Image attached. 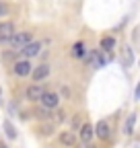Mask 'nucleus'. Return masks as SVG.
I'll return each mask as SVG.
<instances>
[{
	"label": "nucleus",
	"instance_id": "nucleus-1",
	"mask_svg": "<svg viewBox=\"0 0 140 148\" xmlns=\"http://www.w3.org/2000/svg\"><path fill=\"white\" fill-rule=\"evenodd\" d=\"M29 41H33V39H31V33H27V31L12 33V35H10V39H8L10 47H14V49H23V47H25Z\"/></svg>",
	"mask_w": 140,
	"mask_h": 148
},
{
	"label": "nucleus",
	"instance_id": "nucleus-2",
	"mask_svg": "<svg viewBox=\"0 0 140 148\" xmlns=\"http://www.w3.org/2000/svg\"><path fill=\"white\" fill-rule=\"evenodd\" d=\"M41 105L43 107H47V109H54V107H58V103H60V97L56 95V92H43V95H41Z\"/></svg>",
	"mask_w": 140,
	"mask_h": 148
},
{
	"label": "nucleus",
	"instance_id": "nucleus-3",
	"mask_svg": "<svg viewBox=\"0 0 140 148\" xmlns=\"http://www.w3.org/2000/svg\"><path fill=\"white\" fill-rule=\"evenodd\" d=\"M39 49H41V43H39V41H29V43L21 49V53L29 60V58H33V56H37V53H39Z\"/></svg>",
	"mask_w": 140,
	"mask_h": 148
},
{
	"label": "nucleus",
	"instance_id": "nucleus-4",
	"mask_svg": "<svg viewBox=\"0 0 140 148\" xmlns=\"http://www.w3.org/2000/svg\"><path fill=\"white\" fill-rule=\"evenodd\" d=\"M43 92H45V88H43L41 84H33V86L27 88V99H31V101H39Z\"/></svg>",
	"mask_w": 140,
	"mask_h": 148
},
{
	"label": "nucleus",
	"instance_id": "nucleus-5",
	"mask_svg": "<svg viewBox=\"0 0 140 148\" xmlns=\"http://www.w3.org/2000/svg\"><path fill=\"white\" fill-rule=\"evenodd\" d=\"M12 33H14V27H12V23H8V21L0 23V41H8Z\"/></svg>",
	"mask_w": 140,
	"mask_h": 148
},
{
	"label": "nucleus",
	"instance_id": "nucleus-6",
	"mask_svg": "<svg viewBox=\"0 0 140 148\" xmlns=\"http://www.w3.org/2000/svg\"><path fill=\"white\" fill-rule=\"evenodd\" d=\"M95 134H97L101 140H107V138H109V123L105 121V119H101V121L95 125Z\"/></svg>",
	"mask_w": 140,
	"mask_h": 148
},
{
	"label": "nucleus",
	"instance_id": "nucleus-7",
	"mask_svg": "<svg viewBox=\"0 0 140 148\" xmlns=\"http://www.w3.org/2000/svg\"><path fill=\"white\" fill-rule=\"evenodd\" d=\"M31 64H29V60H21V62H16L14 64V72L19 74V76H27V74H31Z\"/></svg>",
	"mask_w": 140,
	"mask_h": 148
},
{
	"label": "nucleus",
	"instance_id": "nucleus-8",
	"mask_svg": "<svg viewBox=\"0 0 140 148\" xmlns=\"http://www.w3.org/2000/svg\"><path fill=\"white\" fill-rule=\"evenodd\" d=\"M31 72H33V80L39 82V80H43L47 74H49V66H47V64H41V66H37V68L31 70Z\"/></svg>",
	"mask_w": 140,
	"mask_h": 148
},
{
	"label": "nucleus",
	"instance_id": "nucleus-9",
	"mask_svg": "<svg viewBox=\"0 0 140 148\" xmlns=\"http://www.w3.org/2000/svg\"><path fill=\"white\" fill-rule=\"evenodd\" d=\"M93 125H89V123H84V125H80V140L86 144V142H91L93 140Z\"/></svg>",
	"mask_w": 140,
	"mask_h": 148
},
{
	"label": "nucleus",
	"instance_id": "nucleus-10",
	"mask_svg": "<svg viewBox=\"0 0 140 148\" xmlns=\"http://www.w3.org/2000/svg\"><path fill=\"white\" fill-rule=\"evenodd\" d=\"M60 142L64 146H74L76 144V136L72 132H60Z\"/></svg>",
	"mask_w": 140,
	"mask_h": 148
},
{
	"label": "nucleus",
	"instance_id": "nucleus-11",
	"mask_svg": "<svg viewBox=\"0 0 140 148\" xmlns=\"http://www.w3.org/2000/svg\"><path fill=\"white\" fill-rule=\"evenodd\" d=\"M134 123H136V113H130L126 123H124V134L126 136H132L134 134Z\"/></svg>",
	"mask_w": 140,
	"mask_h": 148
},
{
	"label": "nucleus",
	"instance_id": "nucleus-12",
	"mask_svg": "<svg viewBox=\"0 0 140 148\" xmlns=\"http://www.w3.org/2000/svg\"><path fill=\"white\" fill-rule=\"evenodd\" d=\"M113 45H115V39H113V37H103V39H101V49H103V51H109Z\"/></svg>",
	"mask_w": 140,
	"mask_h": 148
},
{
	"label": "nucleus",
	"instance_id": "nucleus-13",
	"mask_svg": "<svg viewBox=\"0 0 140 148\" xmlns=\"http://www.w3.org/2000/svg\"><path fill=\"white\" fill-rule=\"evenodd\" d=\"M72 56H74V58H82V56H84V45L80 41L72 45Z\"/></svg>",
	"mask_w": 140,
	"mask_h": 148
},
{
	"label": "nucleus",
	"instance_id": "nucleus-14",
	"mask_svg": "<svg viewBox=\"0 0 140 148\" xmlns=\"http://www.w3.org/2000/svg\"><path fill=\"white\" fill-rule=\"evenodd\" d=\"M4 132H6V136H8L10 140H14V138H16V132H14V125H12L10 121H4Z\"/></svg>",
	"mask_w": 140,
	"mask_h": 148
},
{
	"label": "nucleus",
	"instance_id": "nucleus-15",
	"mask_svg": "<svg viewBox=\"0 0 140 148\" xmlns=\"http://www.w3.org/2000/svg\"><path fill=\"white\" fill-rule=\"evenodd\" d=\"M91 58L95 60V66H97V68H103V66H105V58H103V56H101L99 51H93Z\"/></svg>",
	"mask_w": 140,
	"mask_h": 148
},
{
	"label": "nucleus",
	"instance_id": "nucleus-16",
	"mask_svg": "<svg viewBox=\"0 0 140 148\" xmlns=\"http://www.w3.org/2000/svg\"><path fill=\"white\" fill-rule=\"evenodd\" d=\"M51 132H54V125H51V123H45V125L39 127V134H43V136H49Z\"/></svg>",
	"mask_w": 140,
	"mask_h": 148
},
{
	"label": "nucleus",
	"instance_id": "nucleus-17",
	"mask_svg": "<svg viewBox=\"0 0 140 148\" xmlns=\"http://www.w3.org/2000/svg\"><path fill=\"white\" fill-rule=\"evenodd\" d=\"M124 62H126V66L132 64V49L130 47H126V51H124Z\"/></svg>",
	"mask_w": 140,
	"mask_h": 148
},
{
	"label": "nucleus",
	"instance_id": "nucleus-18",
	"mask_svg": "<svg viewBox=\"0 0 140 148\" xmlns=\"http://www.w3.org/2000/svg\"><path fill=\"white\" fill-rule=\"evenodd\" d=\"M6 12H8V6H6V4H2V2H0V16H4Z\"/></svg>",
	"mask_w": 140,
	"mask_h": 148
},
{
	"label": "nucleus",
	"instance_id": "nucleus-19",
	"mask_svg": "<svg viewBox=\"0 0 140 148\" xmlns=\"http://www.w3.org/2000/svg\"><path fill=\"white\" fill-rule=\"evenodd\" d=\"M72 125H74V130H76V127H78V125H80V119H78V115H76V117H74V121H72Z\"/></svg>",
	"mask_w": 140,
	"mask_h": 148
},
{
	"label": "nucleus",
	"instance_id": "nucleus-20",
	"mask_svg": "<svg viewBox=\"0 0 140 148\" xmlns=\"http://www.w3.org/2000/svg\"><path fill=\"white\" fill-rule=\"evenodd\" d=\"M134 95H136V99H140V84L136 86V92H134Z\"/></svg>",
	"mask_w": 140,
	"mask_h": 148
},
{
	"label": "nucleus",
	"instance_id": "nucleus-21",
	"mask_svg": "<svg viewBox=\"0 0 140 148\" xmlns=\"http://www.w3.org/2000/svg\"><path fill=\"white\" fill-rule=\"evenodd\" d=\"M0 148H6V146H4V144H0Z\"/></svg>",
	"mask_w": 140,
	"mask_h": 148
},
{
	"label": "nucleus",
	"instance_id": "nucleus-22",
	"mask_svg": "<svg viewBox=\"0 0 140 148\" xmlns=\"http://www.w3.org/2000/svg\"><path fill=\"white\" fill-rule=\"evenodd\" d=\"M78 148H82V146H78Z\"/></svg>",
	"mask_w": 140,
	"mask_h": 148
},
{
	"label": "nucleus",
	"instance_id": "nucleus-23",
	"mask_svg": "<svg viewBox=\"0 0 140 148\" xmlns=\"http://www.w3.org/2000/svg\"><path fill=\"white\" fill-rule=\"evenodd\" d=\"M0 92H2V90H0Z\"/></svg>",
	"mask_w": 140,
	"mask_h": 148
}]
</instances>
